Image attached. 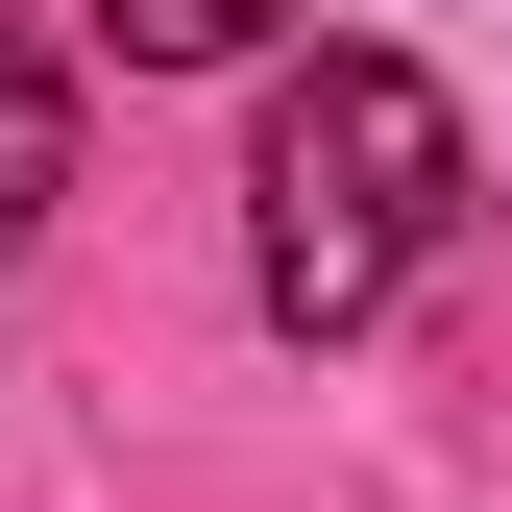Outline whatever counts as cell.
I'll use <instances>...</instances> for the list:
<instances>
[{"label":"cell","mask_w":512,"mask_h":512,"mask_svg":"<svg viewBox=\"0 0 512 512\" xmlns=\"http://www.w3.org/2000/svg\"><path fill=\"white\" fill-rule=\"evenodd\" d=\"M439 220H464V98L415 74V49H317V74L269 98V147H244V269H269L293 342H366Z\"/></svg>","instance_id":"6da1fadb"},{"label":"cell","mask_w":512,"mask_h":512,"mask_svg":"<svg viewBox=\"0 0 512 512\" xmlns=\"http://www.w3.org/2000/svg\"><path fill=\"white\" fill-rule=\"evenodd\" d=\"M49 196H74V74L0 25V269H25V220H49Z\"/></svg>","instance_id":"7a4b0ae2"},{"label":"cell","mask_w":512,"mask_h":512,"mask_svg":"<svg viewBox=\"0 0 512 512\" xmlns=\"http://www.w3.org/2000/svg\"><path fill=\"white\" fill-rule=\"evenodd\" d=\"M98 49H122V74H244L269 0H98Z\"/></svg>","instance_id":"3957f363"}]
</instances>
